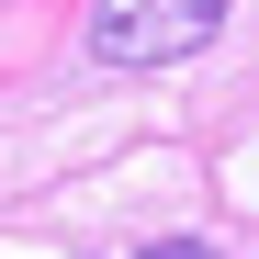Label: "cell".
<instances>
[{
    "mask_svg": "<svg viewBox=\"0 0 259 259\" xmlns=\"http://www.w3.org/2000/svg\"><path fill=\"white\" fill-rule=\"evenodd\" d=\"M226 34V0H91V57L102 68H169Z\"/></svg>",
    "mask_w": 259,
    "mask_h": 259,
    "instance_id": "1",
    "label": "cell"
},
{
    "mask_svg": "<svg viewBox=\"0 0 259 259\" xmlns=\"http://www.w3.org/2000/svg\"><path fill=\"white\" fill-rule=\"evenodd\" d=\"M147 259H214V248H192V237H169V248H147Z\"/></svg>",
    "mask_w": 259,
    "mask_h": 259,
    "instance_id": "2",
    "label": "cell"
}]
</instances>
